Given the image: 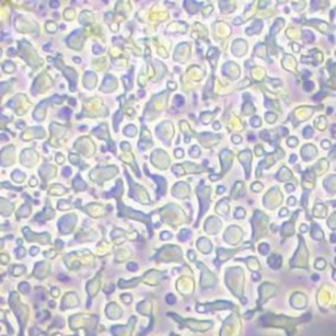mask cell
<instances>
[{
  "label": "cell",
  "instance_id": "obj_4",
  "mask_svg": "<svg viewBox=\"0 0 336 336\" xmlns=\"http://www.w3.org/2000/svg\"><path fill=\"white\" fill-rule=\"evenodd\" d=\"M74 185H75V188L78 190H83L84 189V188H86V184H84V183H82V181H80V178L79 176H78V178H76V180H75V183H74Z\"/></svg>",
  "mask_w": 336,
  "mask_h": 336
},
{
  "label": "cell",
  "instance_id": "obj_20",
  "mask_svg": "<svg viewBox=\"0 0 336 336\" xmlns=\"http://www.w3.org/2000/svg\"><path fill=\"white\" fill-rule=\"evenodd\" d=\"M165 238H171V234H170V232H163L162 239H165Z\"/></svg>",
  "mask_w": 336,
  "mask_h": 336
},
{
  "label": "cell",
  "instance_id": "obj_19",
  "mask_svg": "<svg viewBox=\"0 0 336 336\" xmlns=\"http://www.w3.org/2000/svg\"><path fill=\"white\" fill-rule=\"evenodd\" d=\"M175 155L181 158V156H183V151H181V150H176V151H175Z\"/></svg>",
  "mask_w": 336,
  "mask_h": 336
},
{
  "label": "cell",
  "instance_id": "obj_16",
  "mask_svg": "<svg viewBox=\"0 0 336 336\" xmlns=\"http://www.w3.org/2000/svg\"><path fill=\"white\" fill-rule=\"evenodd\" d=\"M37 254H38V248H36V247L30 248V255L36 256V255H37Z\"/></svg>",
  "mask_w": 336,
  "mask_h": 336
},
{
  "label": "cell",
  "instance_id": "obj_17",
  "mask_svg": "<svg viewBox=\"0 0 336 336\" xmlns=\"http://www.w3.org/2000/svg\"><path fill=\"white\" fill-rule=\"evenodd\" d=\"M252 188H254L255 192H259V190H260V188H261V185L260 184H254V185H252Z\"/></svg>",
  "mask_w": 336,
  "mask_h": 336
},
{
  "label": "cell",
  "instance_id": "obj_11",
  "mask_svg": "<svg viewBox=\"0 0 336 336\" xmlns=\"http://www.w3.org/2000/svg\"><path fill=\"white\" fill-rule=\"evenodd\" d=\"M251 124H254L255 127H257V126H259V125H260V118L255 117L254 120H251Z\"/></svg>",
  "mask_w": 336,
  "mask_h": 336
},
{
  "label": "cell",
  "instance_id": "obj_9",
  "mask_svg": "<svg viewBox=\"0 0 336 336\" xmlns=\"http://www.w3.org/2000/svg\"><path fill=\"white\" fill-rule=\"evenodd\" d=\"M127 270L129 271H137L138 270V265L136 263H129L127 264Z\"/></svg>",
  "mask_w": 336,
  "mask_h": 336
},
{
  "label": "cell",
  "instance_id": "obj_32",
  "mask_svg": "<svg viewBox=\"0 0 336 336\" xmlns=\"http://www.w3.org/2000/svg\"><path fill=\"white\" fill-rule=\"evenodd\" d=\"M57 158H58V159H57V160H58V163H60V162H62V155H60V154H59V155L57 156Z\"/></svg>",
  "mask_w": 336,
  "mask_h": 336
},
{
  "label": "cell",
  "instance_id": "obj_30",
  "mask_svg": "<svg viewBox=\"0 0 336 336\" xmlns=\"http://www.w3.org/2000/svg\"><path fill=\"white\" fill-rule=\"evenodd\" d=\"M288 214V212H286V209H282V212L280 213V216H286Z\"/></svg>",
  "mask_w": 336,
  "mask_h": 336
},
{
  "label": "cell",
  "instance_id": "obj_7",
  "mask_svg": "<svg viewBox=\"0 0 336 336\" xmlns=\"http://www.w3.org/2000/svg\"><path fill=\"white\" fill-rule=\"evenodd\" d=\"M19 288H20V290H22L24 293H28L29 286H28V284H26V282H22V284H20Z\"/></svg>",
  "mask_w": 336,
  "mask_h": 336
},
{
  "label": "cell",
  "instance_id": "obj_26",
  "mask_svg": "<svg viewBox=\"0 0 336 336\" xmlns=\"http://www.w3.org/2000/svg\"><path fill=\"white\" fill-rule=\"evenodd\" d=\"M232 141H234V142H235V143H238V142H239V141H241V138H239V137H238V136H234V138H232Z\"/></svg>",
  "mask_w": 336,
  "mask_h": 336
},
{
  "label": "cell",
  "instance_id": "obj_5",
  "mask_svg": "<svg viewBox=\"0 0 336 336\" xmlns=\"http://www.w3.org/2000/svg\"><path fill=\"white\" fill-rule=\"evenodd\" d=\"M259 250H260V254L266 255V254H268V251H270V247H268L266 244H260V247H259Z\"/></svg>",
  "mask_w": 336,
  "mask_h": 336
},
{
  "label": "cell",
  "instance_id": "obj_22",
  "mask_svg": "<svg viewBox=\"0 0 336 336\" xmlns=\"http://www.w3.org/2000/svg\"><path fill=\"white\" fill-rule=\"evenodd\" d=\"M288 143L290 145V146H293V145H295V143H297V140H289Z\"/></svg>",
  "mask_w": 336,
  "mask_h": 336
},
{
  "label": "cell",
  "instance_id": "obj_13",
  "mask_svg": "<svg viewBox=\"0 0 336 336\" xmlns=\"http://www.w3.org/2000/svg\"><path fill=\"white\" fill-rule=\"evenodd\" d=\"M93 51H96V54H102L103 49L98 48L97 45H95V46H93Z\"/></svg>",
  "mask_w": 336,
  "mask_h": 336
},
{
  "label": "cell",
  "instance_id": "obj_25",
  "mask_svg": "<svg viewBox=\"0 0 336 336\" xmlns=\"http://www.w3.org/2000/svg\"><path fill=\"white\" fill-rule=\"evenodd\" d=\"M252 279H254L255 281H257V280L260 279V276H259V275H257V273H254V275H252Z\"/></svg>",
  "mask_w": 336,
  "mask_h": 336
},
{
  "label": "cell",
  "instance_id": "obj_14",
  "mask_svg": "<svg viewBox=\"0 0 336 336\" xmlns=\"http://www.w3.org/2000/svg\"><path fill=\"white\" fill-rule=\"evenodd\" d=\"M71 174V170H70V167H64L63 168V175L64 176H69V175Z\"/></svg>",
  "mask_w": 336,
  "mask_h": 336
},
{
  "label": "cell",
  "instance_id": "obj_29",
  "mask_svg": "<svg viewBox=\"0 0 336 336\" xmlns=\"http://www.w3.org/2000/svg\"><path fill=\"white\" fill-rule=\"evenodd\" d=\"M121 146L124 147V149H127V150H129V147H130V146H129V143H122Z\"/></svg>",
  "mask_w": 336,
  "mask_h": 336
},
{
  "label": "cell",
  "instance_id": "obj_33",
  "mask_svg": "<svg viewBox=\"0 0 336 336\" xmlns=\"http://www.w3.org/2000/svg\"><path fill=\"white\" fill-rule=\"evenodd\" d=\"M290 162H292V163L295 162V155H292V159H290Z\"/></svg>",
  "mask_w": 336,
  "mask_h": 336
},
{
  "label": "cell",
  "instance_id": "obj_3",
  "mask_svg": "<svg viewBox=\"0 0 336 336\" xmlns=\"http://www.w3.org/2000/svg\"><path fill=\"white\" fill-rule=\"evenodd\" d=\"M178 238H179V241L184 242L185 239L190 238V232L188 231V230H181V232H180V234H179Z\"/></svg>",
  "mask_w": 336,
  "mask_h": 336
},
{
  "label": "cell",
  "instance_id": "obj_10",
  "mask_svg": "<svg viewBox=\"0 0 336 336\" xmlns=\"http://www.w3.org/2000/svg\"><path fill=\"white\" fill-rule=\"evenodd\" d=\"M24 255H25V251H24V248H19V250H17V254H16V256L19 257H24Z\"/></svg>",
  "mask_w": 336,
  "mask_h": 336
},
{
  "label": "cell",
  "instance_id": "obj_6",
  "mask_svg": "<svg viewBox=\"0 0 336 336\" xmlns=\"http://www.w3.org/2000/svg\"><path fill=\"white\" fill-rule=\"evenodd\" d=\"M165 301H167V304L174 305L175 302H176V298H175V295L174 294H168L167 297H165Z\"/></svg>",
  "mask_w": 336,
  "mask_h": 336
},
{
  "label": "cell",
  "instance_id": "obj_23",
  "mask_svg": "<svg viewBox=\"0 0 336 336\" xmlns=\"http://www.w3.org/2000/svg\"><path fill=\"white\" fill-rule=\"evenodd\" d=\"M311 133H313L311 129H306V130H305V136H311Z\"/></svg>",
  "mask_w": 336,
  "mask_h": 336
},
{
  "label": "cell",
  "instance_id": "obj_12",
  "mask_svg": "<svg viewBox=\"0 0 336 336\" xmlns=\"http://www.w3.org/2000/svg\"><path fill=\"white\" fill-rule=\"evenodd\" d=\"M121 298H122V301H124V302H126V304H130V302H131L130 295H122Z\"/></svg>",
  "mask_w": 336,
  "mask_h": 336
},
{
  "label": "cell",
  "instance_id": "obj_8",
  "mask_svg": "<svg viewBox=\"0 0 336 336\" xmlns=\"http://www.w3.org/2000/svg\"><path fill=\"white\" fill-rule=\"evenodd\" d=\"M244 216H246V212H244L243 209H238V212L235 213V217H237V218H241V217Z\"/></svg>",
  "mask_w": 336,
  "mask_h": 336
},
{
  "label": "cell",
  "instance_id": "obj_24",
  "mask_svg": "<svg viewBox=\"0 0 336 336\" xmlns=\"http://www.w3.org/2000/svg\"><path fill=\"white\" fill-rule=\"evenodd\" d=\"M286 189H288V192H293L294 187H293V185H286Z\"/></svg>",
  "mask_w": 336,
  "mask_h": 336
},
{
  "label": "cell",
  "instance_id": "obj_2",
  "mask_svg": "<svg viewBox=\"0 0 336 336\" xmlns=\"http://www.w3.org/2000/svg\"><path fill=\"white\" fill-rule=\"evenodd\" d=\"M261 26H263V24H261L260 21H256V22H255V28L247 29V35H252V33H259V30L261 29Z\"/></svg>",
  "mask_w": 336,
  "mask_h": 336
},
{
  "label": "cell",
  "instance_id": "obj_21",
  "mask_svg": "<svg viewBox=\"0 0 336 336\" xmlns=\"http://www.w3.org/2000/svg\"><path fill=\"white\" fill-rule=\"evenodd\" d=\"M70 160L73 163H78V162H79V160H78V158H76L75 155H73V154H71V159H70Z\"/></svg>",
  "mask_w": 336,
  "mask_h": 336
},
{
  "label": "cell",
  "instance_id": "obj_31",
  "mask_svg": "<svg viewBox=\"0 0 336 336\" xmlns=\"http://www.w3.org/2000/svg\"><path fill=\"white\" fill-rule=\"evenodd\" d=\"M289 200H290V201H289V204H290V205H293V204H295V198H293V197H292V198H289Z\"/></svg>",
  "mask_w": 336,
  "mask_h": 336
},
{
  "label": "cell",
  "instance_id": "obj_18",
  "mask_svg": "<svg viewBox=\"0 0 336 336\" xmlns=\"http://www.w3.org/2000/svg\"><path fill=\"white\" fill-rule=\"evenodd\" d=\"M197 154H198V151H197V146H194V147H193V150H192V151H190V155L196 156Z\"/></svg>",
  "mask_w": 336,
  "mask_h": 336
},
{
  "label": "cell",
  "instance_id": "obj_27",
  "mask_svg": "<svg viewBox=\"0 0 336 336\" xmlns=\"http://www.w3.org/2000/svg\"><path fill=\"white\" fill-rule=\"evenodd\" d=\"M50 6H51V7H54V8H57V7L59 6V3H57V2H51Z\"/></svg>",
  "mask_w": 336,
  "mask_h": 336
},
{
  "label": "cell",
  "instance_id": "obj_1",
  "mask_svg": "<svg viewBox=\"0 0 336 336\" xmlns=\"http://www.w3.org/2000/svg\"><path fill=\"white\" fill-rule=\"evenodd\" d=\"M206 306H209L212 310H226V309L228 308H232V304H230V302H216V304H212V305H206Z\"/></svg>",
  "mask_w": 336,
  "mask_h": 336
},
{
  "label": "cell",
  "instance_id": "obj_28",
  "mask_svg": "<svg viewBox=\"0 0 336 336\" xmlns=\"http://www.w3.org/2000/svg\"><path fill=\"white\" fill-rule=\"evenodd\" d=\"M225 192V187H218V193H223Z\"/></svg>",
  "mask_w": 336,
  "mask_h": 336
},
{
  "label": "cell",
  "instance_id": "obj_15",
  "mask_svg": "<svg viewBox=\"0 0 336 336\" xmlns=\"http://www.w3.org/2000/svg\"><path fill=\"white\" fill-rule=\"evenodd\" d=\"M311 88H313V83H311V82L310 83H309V82L306 83V86H305V89H306V91H310Z\"/></svg>",
  "mask_w": 336,
  "mask_h": 336
},
{
  "label": "cell",
  "instance_id": "obj_34",
  "mask_svg": "<svg viewBox=\"0 0 336 336\" xmlns=\"http://www.w3.org/2000/svg\"><path fill=\"white\" fill-rule=\"evenodd\" d=\"M214 129H219V124H218V122H216V124H214Z\"/></svg>",
  "mask_w": 336,
  "mask_h": 336
}]
</instances>
